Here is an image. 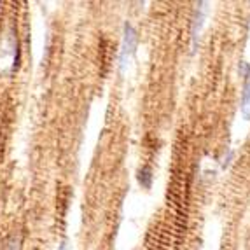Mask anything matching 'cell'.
Returning <instances> with one entry per match:
<instances>
[{
    "mask_svg": "<svg viewBox=\"0 0 250 250\" xmlns=\"http://www.w3.org/2000/svg\"><path fill=\"white\" fill-rule=\"evenodd\" d=\"M138 44V34L137 30L133 28L131 23L126 21L125 26H123V42H121V51H119V70L125 72L126 65L131 60V56L137 51Z\"/></svg>",
    "mask_w": 250,
    "mask_h": 250,
    "instance_id": "6da1fadb",
    "label": "cell"
},
{
    "mask_svg": "<svg viewBox=\"0 0 250 250\" xmlns=\"http://www.w3.org/2000/svg\"><path fill=\"white\" fill-rule=\"evenodd\" d=\"M207 11H208V4L207 2H200L196 5V11H194V16L191 21V47L192 51L196 49L198 46V39H200L201 28L205 25V18H207Z\"/></svg>",
    "mask_w": 250,
    "mask_h": 250,
    "instance_id": "7a4b0ae2",
    "label": "cell"
},
{
    "mask_svg": "<svg viewBox=\"0 0 250 250\" xmlns=\"http://www.w3.org/2000/svg\"><path fill=\"white\" fill-rule=\"evenodd\" d=\"M137 180L144 189H150V186H152V170H150V167L140 168V170H138Z\"/></svg>",
    "mask_w": 250,
    "mask_h": 250,
    "instance_id": "3957f363",
    "label": "cell"
},
{
    "mask_svg": "<svg viewBox=\"0 0 250 250\" xmlns=\"http://www.w3.org/2000/svg\"><path fill=\"white\" fill-rule=\"evenodd\" d=\"M242 114L247 121H250V79L245 83V88L242 93Z\"/></svg>",
    "mask_w": 250,
    "mask_h": 250,
    "instance_id": "277c9868",
    "label": "cell"
},
{
    "mask_svg": "<svg viewBox=\"0 0 250 250\" xmlns=\"http://www.w3.org/2000/svg\"><path fill=\"white\" fill-rule=\"evenodd\" d=\"M238 72H240V77H243L245 81H249L250 79V63L240 62V65H238Z\"/></svg>",
    "mask_w": 250,
    "mask_h": 250,
    "instance_id": "5b68a950",
    "label": "cell"
},
{
    "mask_svg": "<svg viewBox=\"0 0 250 250\" xmlns=\"http://www.w3.org/2000/svg\"><path fill=\"white\" fill-rule=\"evenodd\" d=\"M233 158H234V152L231 149H228V152L224 154V158L221 159V168H222V170L229 168V165H231V161H233Z\"/></svg>",
    "mask_w": 250,
    "mask_h": 250,
    "instance_id": "8992f818",
    "label": "cell"
},
{
    "mask_svg": "<svg viewBox=\"0 0 250 250\" xmlns=\"http://www.w3.org/2000/svg\"><path fill=\"white\" fill-rule=\"evenodd\" d=\"M58 250H68V243L67 242H62V245L58 247Z\"/></svg>",
    "mask_w": 250,
    "mask_h": 250,
    "instance_id": "52a82bcc",
    "label": "cell"
}]
</instances>
